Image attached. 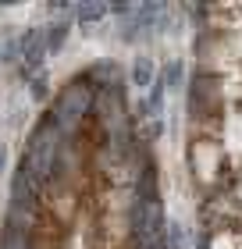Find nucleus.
<instances>
[{
	"label": "nucleus",
	"mask_w": 242,
	"mask_h": 249,
	"mask_svg": "<svg viewBox=\"0 0 242 249\" xmlns=\"http://www.w3.org/2000/svg\"><path fill=\"white\" fill-rule=\"evenodd\" d=\"M171 249H186V231L178 224H171Z\"/></svg>",
	"instance_id": "obj_1"
},
{
	"label": "nucleus",
	"mask_w": 242,
	"mask_h": 249,
	"mask_svg": "<svg viewBox=\"0 0 242 249\" xmlns=\"http://www.w3.org/2000/svg\"><path fill=\"white\" fill-rule=\"evenodd\" d=\"M168 82H171V86L182 82V61H171V68H168Z\"/></svg>",
	"instance_id": "obj_2"
},
{
	"label": "nucleus",
	"mask_w": 242,
	"mask_h": 249,
	"mask_svg": "<svg viewBox=\"0 0 242 249\" xmlns=\"http://www.w3.org/2000/svg\"><path fill=\"white\" fill-rule=\"evenodd\" d=\"M135 82H149V61L135 64Z\"/></svg>",
	"instance_id": "obj_3"
}]
</instances>
